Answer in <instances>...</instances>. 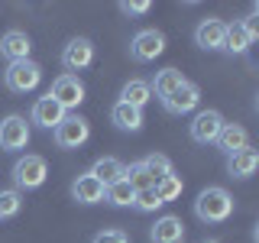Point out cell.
Returning <instances> with one entry per match:
<instances>
[{
  "label": "cell",
  "mask_w": 259,
  "mask_h": 243,
  "mask_svg": "<svg viewBox=\"0 0 259 243\" xmlns=\"http://www.w3.org/2000/svg\"><path fill=\"white\" fill-rule=\"evenodd\" d=\"M227 120L221 117V110H198L194 113V120L188 124V133H191V140L194 143H201V146H210V143H217V133L224 130Z\"/></svg>",
  "instance_id": "cell-6"
},
{
  "label": "cell",
  "mask_w": 259,
  "mask_h": 243,
  "mask_svg": "<svg viewBox=\"0 0 259 243\" xmlns=\"http://www.w3.org/2000/svg\"><path fill=\"white\" fill-rule=\"evenodd\" d=\"M110 120H113V127L126 130V133H136V130H143V110L130 107V104H123V101H117V104H113Z\"/></svg>",
  "instance_id": "cell-18"
},
{
  "label": "cell",
  "mask_w": 259,
  "mask_h": 243,
  "mask_svg": "<svg viewBox=\"0 0 259 243\" xmlns=\"http://www.w3.org/2000/svg\"><path fill=\"white\" fill-rule=\"evenodd\" d=\"M133 198H136V188L126 182V178L107 185V194H104V201H110L113 208H133Z\"/></svg>",
  "instance_id": "cell-23"
},
{
  "label": "cell",
  "mask_w": 259,
  "mask_h": 243,
  "mask_svg": "<svg viewBox=\"0 0 259 243\" xmlns=\"http://www.w3.org/2000/svg\"><path fill=\"white\" fill-rule=\"evenodd\" d=\"M204 243H221V240H204Z\"/></svg>",
  "instance_id": "cell-31"
},
{
  "label": "cell",
  "mask_w": 259,
  "mask_h": 243,
  "mask_svg": "<svg viewBox=\"0 0 259 243\" xmlns=\"http://www.w3.org/2000/svg\"><path fill=\"white\" fill-rule=\"evenodd\" d=\"M91 243H130V237H126V230H117V227H110V230L94 233Z\"/></svg>",
  "instance_id": "cell-29"
},
{
  "label": "cell",
  "mask_w": 259,
  "mask_h": 243,
  "mask_svg": "<svg viewBox=\"0 0 259 243\" xmlns=\"http://www.w3.org/2000/svg\"><path fill=\"white\" fill-rule=\"evenodd\" d=\"M182 188H185V182H182V175H165L162 182H156V194H159V201L162 205H168V201H175L178 194H182Z\"/></svg>",
  "instance_id": "cell-25"
},
{
  "label": "cell",
  "mask_w": 259,
  "mask_h": 243,
  "mask_svg": "<svg viewBox=\"0 0 259 243\" xmlns=\"http://www.w3.org/2000/svg\"><path fill=\"white\" fill-rule=\"evenodd\" d=\"M249 46H253V39H249V32L243 29V23H240V20L227 23V36H224V49H227V52H237V55H243Z\"/></svg>",
  "instance_id": "cell-22"
},
{
  "label": "cell",
  "mask_w": 259,
  "mask_h": 243,
  "mask_svg": "<svg viewBox=\"0 0 259 243\" xmlns=\"http://www.w3.org/2000/svg\"><path fill=\"white\" fill-rule=\"evenodd\" d=\"M256 166H259V156H256V149H240V152H233V156H227V172H230L233 178H249L256 172Z\"/></svg>",
  "instance_id": "cell-17"
},
{
  "label": "cell",
  "mask_w": 259,
  "mask_h": 243,
  "mask_svg": "<svg viewBox=\"0 0 259 243\" xmlns=\"http://www.w3.org/2000/svg\"><path fill=\"white\" fill-rule=\"evenodd\" d=\"M182 85H185V75L178 68H162V71H156V81H152L149 88H152V94H156L159 101H165V97Z\"/></svg>",
  "instance_id": "cell-20"
},
{
  "label": "cell",
  "mask_w": 259,
  "mask_h": 243,
  "mask_svg": "<svg viewBox=\"0 0 259 243\" xmlns=\"http://www.w3.org/2000/svg\"><path fill=\"white\" fill-rule=\"evenodd\" d=\"M29 146V124L26 117H20V113H10V117L0 120V149L7 152H20Z\"/></svg>",
  "instance_id": "cell-7"
},
{
  "label": "cell",
  "mask_w": 259,
  "mask_h": 243,
  "mask_svg": "<svg viewBox=\"0 0 259 243\" xmlns=\"http://www.w3.org/2000/svg\"><path fill=\"white\" fill-rule=\"evenodd\" d=\"M29 36L23 29H7L4 36H0V55H4L7 62H23V59H29Z\"/></svg>",
  "instance_id": "cell-14"
},
{
  "label": "cell",
  "mask_w": 259,
  "mask_h": 243,
  "mask_svg": "<svg viewBox=\"0 0 259 243\" xmlns=\"http://www.w3.org/2000/svg\"><path fill=\"white\" fill-rule=\"evenodd\" d=\"M104 194H107V185H104L101 178H94L91 172L78 175L75 182H71V198H75L78 205H97V201H104Z\"/></svg>",
  "instance_id": "cell-13"
},
{
  "label": "cell",
  "mask_w": 259,
  "mask_h": 243,
  "mask_svg": "<svg viewBox=\"0 0 259 243\" xmlns=\"http://www.w3.org/2000/svg\"><path fill=\"white\" fill-rule=\"evenodd\" d=\"M120 10H123L126 16H140V13H149L152 4L149 0H126V4H120Z\"/></svg>",
  "instance_id": "cell-30"
},
{
  "label": "cell",
  "mask_w": 259,
  "mask_h": 243,
  "mask_svg": "<svg viewBox=\"0 0 259 243\" xmlns=\"http://www.w3.org/2000/svg\"><path fill=\"white\" fill-rule=\"evenodd\" d=\"M10 175H13L16 191H36V188H42V185H46L49 166H46L42 156H36V152H26L23 159H16V166H13Z\"/></svg>",
  "instance_id": "cell-2"
},
{
  "label": "cell",
  "mask_w": 259,
  "mask_h": 243,
  "mask_svg": "<svg viewBox=\"0 0 259 243\" xmlns=\"http://www.w3.org/2000/svg\"><path fill=\"white\" fill-rule=\"evenodd\" d=\"M4 81L7 88H10L13 94H29L39 88V81H42V68H39V62L32 59H23V62H10L4 71Z\"/></svg>",
  "instance_id": "cell-3"
},
{
  "label": "cell",
  "mask_w": 259,
  "mask_h": 243,
  "mask_svg": "<svg viewBox=\"0 0 259 243\" xmlns=\"http://www.w3.org/2000/svg\"><path fill=\"white\" fill-rule=\"evenodd\" d=\"M194 214H198V221L204 224H224L227 217L233 214V198L230 191L221 188V185H210L198 194V201H194Z\"/></svg>",
  "instance_id": "cell-1"
},
{
  "label": "cell",
  "mask_w": 259,
  "mask_h": 243,
  "mask_svg": "<svg viewBox=\"0 0 259 243\" xmlns=\"http://www.w3.org/2000/svg\"><path fill=\"white\" fill-rule=\"evenodd\" d=\"M143 162V169H146V175L152 178V188H156V182H162L165 175H172V162H168V156H162V152H149Z\"/></svg>",
  "instance_id": "cell-24"
},
{
  "label": "cell",
  "mask_w": 259,
  "mask_h": 243,
  "mask_svg": "<svg viewBox=\"0 0 259 243\" xmlns=\"http://www.w3.org/2000/svg\"><path fill=\"white\" fill-rule=\"evenodd\" d=\"M49 97L59 101L65 113H71V110H78L81 101H84V85H81L78 75H59L52 81V88H49Z\"/></svg>",
  "instance_id": "cell-5"
},
{
  "label": "cell",
  "mask_w": 259,
  "mask_h": 243,
  "mask_svg": "<svg viewBox=\"0 0 259 243\" xmlns=\"http://www.w3.org/2000/svg\"><path fill=\"white\" fill-rule=\"evenodd\" d=\"M224 36H227V23L217 20V16H207V20L198 23V29H194V43L201 49H207V52H217V49H224Z\"/></svg>",
  "instance_id": "cell-12"
},
{
  "label": "cell",
  "mask_w": 259,
  "mask_h": 243,
  "mask_svg": "<svg viewBox=\"0 0 259 243\" xmlns=\"http://www.w3.org/2000/svg\"><path fill=\"white\" fill-rule=\"evenodd\" d=\"M120 101L130 104V107H136V110H143L146 104L152 101V88H149V81H140V78L126 81L123 91H120Z\"/></svg>",
  "instance_id": "cell-19"
},
{
  "label": "cell",
  "mask_w": 259,
  "mask_h": 243,
  "mask_svg": "<svg viewBox=\"0 0 259 243\" xmlns=\"http://www.w3.org/2000/svg\"><path fill=\"white\" fill-rule=\"evenodd\" d=\"M149 237H152V243H185V224H182V217H175V214L159 217V221L152 224Z\"/></svg>",
  "instance_id": "cell-15"
},
{
  "label": "cell",
  "mask_w": 259,
  "mask_h": 243,
  "mask_svg": "<svg viewBox=\"0 0 259 243\" xmlns=\"http://www.w3.org/2000/svg\"><path fill=\"white\" fill-rule=\"evenodd\" d=\"M123 162L120 159H113V156H104V159H97L94 166H91V175L94 178H101L104 185H113V182H120L123 178Z\"/></svg>",
  "instance_id": "cell-21"
},
{
  "label": "cell",
  "mask_w": 259,
  "mask_h": 243,
  "mask_svg": "<svg viewBox=\"0 0 259 243\" xmlns=\"http://www.w3.org/2000/svg\"><path fill=\"white\" fill-rule=\"evenodd\" d=\"M52 133H55V146H59V149H78V146H84L88 136H91V124H88L81 113H65V120Z\"/></svg>",
  "instance_id": "cell-4"
},
{
  "label": "cell",
  "mask_w": 259,
  "mask_h": 243,
  "mask_svg": "<svg viewBox=\"0 0 259 243\" xmlns=\"http://www.w3.org/2000/svg\"><path fill=\"white\" fill-rule=\"evenodd\" d=\"M91 62H94V46H91V39H84V36L71 39V43L62 49V68H65V75L84 71Z\"/></svg>",
  "instance_id": "cell-8"
},
{
  "label": "cell",
  "mask_w": 259,
  "mask_h": 243,
  "mask_svg": "<svg viewBox=\"0 0 259 243\" xmlns=\"http://www.w3.org/2000/svg\"><path fill=\"white\" fill-rule=\"evenodd\" d=\"M133 208L140 211V214H152L156 208H162V201H159L156 188H143V191H136V198H133Z\"/></svg>",
  "instance_id": "cell-27"
},
{
  "label": "cell",
  "mask_w": 259,
  "mask_h": 243,
  "mask_svg": "<svg viewBox=\"0 0 259 243\" xmlns=\"http://www.w3.org/2000/svg\"><path fill=\"white\" fill-rule=\"evenodd\" d=\"M62 120H65V110H62L59 101H52L49 94L36 97V104H32V113H29V124H36V127H42V130H55Z\"/></svg>",
  "instance_id": "cell-10"
},
{
  "label": "cell",
  "mask_w": 259,
  "mask_h": 243,
  "mask_svg": "<svg viewBox=\"0 0 259 243\" xmlns=\"http://www.w3.org/2000/svg\"><path fill=\"white\" fill-rule=\"evenodd\" d=\"M198 104H201V88L191 85V81H185L182 88H175V91L162 101V107L168 113H178V117H182V113H191Z\"/></svg>",
  "instance_id": "cell-11"
},
{
  "label": "cell",
  "mask_w": 259,
  "mask_h": 243,
  "mask_svg": "<svg viewBox=\"0 0 259 243\" xmlns=\"http://www.w3.org/2000/svg\"><path fill=\"white\" fill-rule=\"evenodd\" d=\"M20 191L16 188H7V191H0V217H13V214H20Z\"/></svg>",
  "instance_id": "cell-28"
},
{
  "label": "cell",
  "mask_w": 259,
  "mask_h": 243,
  "mask_svg": "<svg viewBox=\"0 0 259 243\" xmlns=\"http://www.w3.org/2000/svg\"><path fill=\"white\" fill-rule=\"evenodd\" d=\"M217 146H221L227 156H233V152L246 149V146H249V133H246V127H240V124H224V130L217 133Z\"/></svg>",
  "instance_id": "cell-16"
},
{
  "label": "cell",
  "mask_w": 259,
  "mask_h": 243,
  "mask_svg": "<svg viewBox=\"0 0 259 243\" xmlns=\"http://www.w3.org/2000/svg\"><path fill=\"white\" fill-rule=\"evenodd\" d=\"M123 178H126L130 185H133L136 191H143V188H152V178L146 175L143 162H133V166H126V169H123Z\"/></svg>",
  "instance_id": "cell-26"
},
{
  "label": "cell",
  "mask_w": 259,
  "mask_h": 243,
  "mask_svg": "<svg viewBox=\"0 0 259 243\" xmlns=\"http://www.w3.org/2000/svg\"><path fill=\"white\" fill-rule=\"evenodd\" d=\"M162 52H165V36L159 29H140L133 36V43H130V55L136 62H152Z\"/></svg>",
  "instance_id": "cell-9"
}]
</instances>
